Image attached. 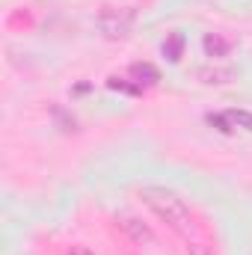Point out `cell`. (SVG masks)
<instances>
[{
	"label": "cell",
	"instance_id": "1",
	"mask_svg": "<svg viewBox=\"0 0 252 255\" xmlns=\"http://www.w3.org/2000/svg\"><path fill=\"white\" fill-rule=\"evenodd\" d=\"M139 199L145 202L148 211H154L157 220H163L172 232H178L181 238H190L196 232V223H193V214L190 208L166 187H142L139 190Z\"/></svg>",
	"mask_w": 252,
	"mask_h": 255
},
{
	"label": "cell",
	"instance_id": "3",
	"mask_svg": "<svg viewBox=\"0 0 252 255\" xmlns=\"http://www.w3.org/2000/svg\"><path fill=\"white\" fill-rule=\"evenodd\" d=\"M196 77L205 86H229L238 77V68L235 65H205V68L196 71Z\"/></svg>",
	"mask_w": 252,
	"mask_h": 255
},
{
	"label": "cell",
	"instance_id": "5",
	"mask_svg": "<svg viewBox=\"0 0 252 255\" xmlns=\"http://www.w3.org/2000/svg\"><path fill=\"white\" fill-rule=\"evenodd\" d=\"M202 45H205V51H208V57H214V60H220V57H226V54H229V48H232V42H229V39H223L220 33H208Z\"/></svg>",
	"mask_w": 252,
	"mask_h": 255
},
{
	"label": "cell",
	"instance_id": "7",
	"mask_svg": "<svg viewBox=\"0 0 252 255\" xmlns=\"http://www.w3.org/2000/svg\"><path fill=\"white\" fill-rule=\"evenodd\" d=\"M163 54H166V57H169V60L175 63V60L181 57V36H172V39H169V42L163 45Z\"/></svg>",
	"mask_w": 252,
	"mask_h": 255
},
{
	"label": "cell",
	"instance_id": "4",
	"mask_svg": "<svg viewBox=\"0 0 252 255\" xmlns=\"http://www.w3.org/2000/svg\"><path fill=\"white\" fill-rule=\"evenodd\" d=\"M119 229L125 232L136 247H148V244H154V232H151L142 220H136V217H122V220H119Z\"/></svg>",
	"mask_w": 252,
	"mask_h": 255
},
{
	"label": "cell",
	"instance_id": "9",
	"mask_svg": "<svg viewBox=\"0 0 252 255\" xmlns=\"http://www.w3.org/2000/svg\"><path fill=\"white\" fill-rule=\"evenodd\" d=\"M68 255H95L89 247H83V244H74V247H68Z\"/></svg>",
	"mask_w": 252,
	"mask_h": 255
},
{
	"label": "cell",
	"instance_id": "8",
	"mask_svg": "<svg viewBox=\"0 0 252 255\" xmlns=\"http://www.w3.org/2000/svg\"><path fill=\"white\" fill-rule=\"evenodd\" d=\"M187 253L190 255H217L211 247H208V244H202V241H193V244L187 247Z\"/></svg>",
	"mask_w": 252,
	"mask_h": 255
},
{
	"label": "cell",
	"instance_id": "6",
	"mask_svg": "<svg viewBox=\"0 0 252 255\" xmlns=\"http://www.w3.org/2000/svg\"><path fill=\"white\" fill-rule=\"evenodd\" d=\"M226 116H229V122L244 125L247 130H252V113H247V110H232V113H226Z\"/></svg>",
	"mask_w": 252,
	"mask_h": 255
},
{
	"label": "cell",
	"instance_id": "2",
	"mask_svg": "<svg viewBox=\"0 0 252 255\" xmlns=\"http://www.w3.org/2000/svg\"><path fill=\"white\" fill-rule=\"evenodd\" d=\"M136 24V9L133 6H107L98 15V30L107 39H127Z\"/></svg>",
	"mask_w": 252,
	"mask_h": 255
}]
</instances>
